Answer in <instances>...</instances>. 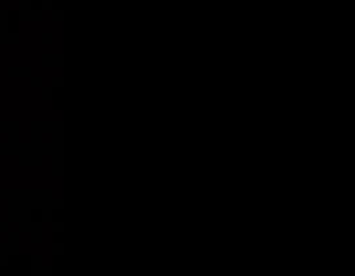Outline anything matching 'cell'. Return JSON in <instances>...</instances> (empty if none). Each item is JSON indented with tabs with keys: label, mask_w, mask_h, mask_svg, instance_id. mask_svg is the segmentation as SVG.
Segmentation results:
<instances>
[{
	"label": "cell",
	"mask_w": 355,
	"mask_h": 276,
	"mask_svg": "<svg viewBox=\"0 0 355 276\" xmlns=\"http://www.w3.org/2000/svg\"><path fill=\"white\" fill-rule=\"evenodd\" d=\"M21 8V0H6L2 6V12H10V10H19Z\"/></svg>",
	"instance_id": "obj_3"
},
{
	"label": "cell",
	"mask_w": 355,
	"mask_h": 276,
	"mask_svg": "<svg viewBox=\"0 0 355 276\" xmlns=\"http://www.w3.org/2000/svg\"><path fill=\"white\" fill-rule=\"evenodd\" d=\"M46 48H48V56H62V52H64L62 40H48Z\"/></svg>",
	"instance_id": "obj_1"
},
{
	"label": "cell",
	"mask_w": 355,
	"mask_h": 276,
	"mask_svg": "<svg viewBox=\"0 0 355 276\" xmlns=\"http://www.w3.org/2000/svg\"><path fill=\"white\" fill-rule=\"evenodd\" d=\"M62 29H64V23H62L60 19H56V21L50 25V31H48L50 40H62Z\"/></svg>",
	"instance_id": "obj_2"
}]
</instances>
